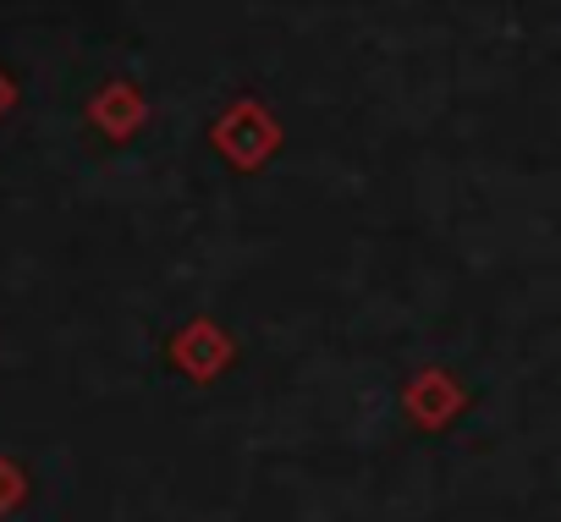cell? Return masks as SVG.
Segmentation results:
<instances>
[]
</instances>
